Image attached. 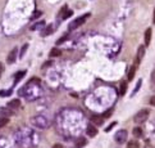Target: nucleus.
I'll return each instance as SVG.
<instances>
[{"instance_id":"393cba45","label":"nucleus","mask_w":155,"mask_h":148,"mask_svg":"<svg viewBox=\"0 0 155 148\" xmlns=\"http://www.w3.org/2000/svg\"><path fill=\"white\" fill-rule=\"evenodd\" d=\"M41 14H43V12H41V10H36L34 14H32L31 18H32V19H36V18H38V17L41 16Z\"/></svg>"},{"instance_id":"ddd939ff","label":"nucleus","mask_w":155,"mask_h":148,"mask_svg":"<svg viewBox=\"0 0 155 148\" xmlns=\"http://www.w3.org/2000/svg\"><path fill=\"white\" fill-rule=\"evenodd\" d=\"M60 54H62L60 49L54 48V49H51V50H50V53H49V57H50V58H55V57H59V55H60Z\"/></svg>"},{"instance_id":"c756f323","label":"nucleus","mask_w":155,"mask_h":148,"mask_svg":"<svg viewBox=\"0 0 155 148\" xmlns=\"http://www.w3.org/2000/svg\"><path fill=\"white\" fill-rule=\"evenodd\" d=\"M110 115H112V109H110V111H108V112H105V113H104L103 116H104V118H108V117L110 116Z\"/></svg>"},{"instance_id":"5701e85b","label":"nucleus","mask_w":155,"mask_h":148,"mask_svg":"<svg viewBox=\"0 0 155 148\" xmlns=\"http://www.w3.org/2000/svg\"><path fill=\"white\" fill-rule=\"evenodd\" d=\"M12 94V90H0V97H8Z\"/></svg>"},{"instance_id":"39448f33","label":"nucleus","mask_w":155,"mask_h":148,"mask_svg":"<svg viewBox=\"0 0 155 148\" xmlns=\"http://www.w3.org/2000/svg\"><path fill=\"white\" fill-rule=\"evenodd\" d=\"M17 53H18V49H17V48H14V49L10 50V53L8 54V58H7V62L9 64L14 63V61H16V58H17Z\"/></svg>"},{"instance_id":"f257e3e1","label":"nucleus","mask_w":155,"mask_h":148,"mask_svg":"<svg viewBox=\"0 0 155 148\" xmlns=\"http://www.w3.org/2000/svg\"><path fill=\"white\" fill-rule=\"evenodd\" d=\"M31 122H32V125H34L35 128H37V129H47L50 126L49 118L45 117V116H41V115L32 117Z\"/></svg>"},{"instance_id":"7c9ffc66","label":"nucleus","mask_w":155,"mask_h":148,"mask_svg":"<svg viewBox=\"0 0 155 148\" xmlns=\"http://www.w3.org/2000/svg\"><path fill=\"white\" fill-rule=\"evenodd\" d=\"M3 72H4V66H3V63H1V62H0V77H1Z\"/></svg>"},{"instance_id":"bb28decb","label":"nucleus","mask_w":155,"mask_h":148,"mask_svg":"<svg viewBox=\"0 0 155 148\" xmlns=\"http://www.w3.org/2000/svg\"><path fill=\"white\" fill-rule=\"evenodd\" d=\"M67 39H68V35H63V36H62L60 39H59L58 41H56V44H58V45H59V44H62V43H63V41H65Z\"/></svg>"},{"instance_id":"6e6552de","label":"nucleus","mask_w":155,"mask_h":148,"mask_svg":"<svg viewBox=\"0 0 155 148\" xmlns=\"http://www.w3.org/2000/svg\"><path fill=\"white\" fill-rule=\"evenodd\" d=\"M12 115H13V111H10L9 107H1V108H0V116L10 117Z\"/></svg>"},{"instance_id":"a211bd4d","label":"nucleus","mask_w":155,"mask_h":148,"mask_svg":"<svg viewBox=\"0 0 155 148\" xmlns=\"http://www.w3.org/2000/svg\"><path fill=\"white\" fill-rule=\"evenodd\" d=\"M127 148H140V144L137 140H130L127 143Z\"/></svg>"},{"instance_id":"7ed1b4c3","label":"nucleus","mask_w":155,"mask_h":148,"mask_svg":"<svg viewBox=\"0 0 155 148\" xmlns=\"http://www.w3.org/2000/svg\"><path fill=\"white\" fill-rule=\"evenodd\" d=\"M149 115H150L149 109H141V111H139V112H137V113L135 115V122H136V124H142V122H145V121L147 120Z\"/></svg>"},{"instance_id":"f8f14e48","label":"nucleus","mask_w":155,"mask_h":148,"mask_svg":"<svg viewBox=\"0 0 155 148\" xmlns=\"http://www.w3.org/2000/svg\"><path fill=\"white\" fill-rule=\"evenodd\" d=\"M19 106H21V102H19V99H13V100H10V102L8 103V107H9V108H13V109L18 108Z\"/></svg>"},{"instance_id":"f03ea898","label":"nucleus","mask_w":155,"mask_h":148,"mask_svg":"<svg viewBox=\"0 0 155 148\" xmlns=\"http://www.w3.org/2000/svg\"><path fill=\"white\" fill-rule=\"evenodd\" d=\"M90 17V13H86V14H83V16L81 17H78V18H76L73 21V22H71V25H69V30H74V28H77V27H80V26H82L83 23L86 22V19Z\"/></svg>"},{"instance_id":"0eeeda50","label":"nucleus","mask_w":155,"mask_h":148,"mask_svg":"<svg viewBox=\"0 0 155 148\" xmlns=\"http://www.w3.org/2000/svg\"><path fill=\"white\" fill-rule=\"evenodd\" d=\"M54 30H55V27H54V25H49V26H46L45 28L41 31V36H49V35H51L53 32H54Z\"/></svg>"},{"instance_id":"dca6fc26","label":"nucleus","mask_w":155,"mask_h":148,"mask_svg":"<svg viewBox=\"0 0 155 148\" xmlns=\"http://www.w3.org/2000/svg\"><path fill=\"white\" fill-rule=\"evenodd\" d=\"M43 27H45V22H44V21H40V22L32 25L31 26V30H32V31H35V30H40V28H43Z\"/></svg>"},{"instance_id":"f3484780","label":"nucleus","mask_w":155,"mask_h":148,"mask_svg":"<svg viewBox=\"0 0 155 148\" xmlns=\"http://www.w3.org/2000/svg\"><path fill=\"white\" fill-rule=\"evenodd\" d=\"M126 91H127V84H126V81H122L121 82V89H119V94H121V95H124Z\"/></svg>"},{"instance_id":"423d86ee","label":"nucleus","mask_w":155,"mask_h":148,"mask_svg":"<svg viewBox=\"0 0 155 148\" xmlns=\"http://www.w3.org/2000/svg\"><path fill=\"white\" fill-rule=\"evenodd\" d=\"M140 63V61L139 59H136V62H135V64H133L132 67L130 68V71H128V80H133V77H135V73H136V68H137V64Z\"/></svg>"},{"instance_id":"4be33fe9","label":"nucleus","mask_w":155,"mask_h":148,"mask_svg":"<svg viewBox=\"0 0 155 148\" xmlns=\"http://www.w3.org/2000/svg\"><path fill=\"white\" fill-rule=\"evenodd\" d=\"M141 84H142V81L141 80H139V82H137V85H136V88H135V90H133V93H132V97L135 95V94L137 93V91L140 90V88H141Z\"/></svg>"},{"instance_id":"2eb2a0df","label":"nucleus","mask_w":155,"mask_h":148,"mask_svg":"<svg viewBox=\"0 0 155 148\" xmlns=\"http://www.w3.org/2000/svg\"><path fill=\"white\" fill-rule=\"evenodd\" d=\"M144 55H145V46L141 45V46H139V50H137V59L141 61V59L144 58Z\"/></svg>"},{"instance_id":"b1692460","label":"nucleus","mask_w":155,"mask_h":148,"mask_svg":"<svg viewBox=\"0 0 155 148\" xmlns=\"http://www.w3.org/2000/svg\"><path fill=\"white\" fill-rule=\"evenodd\" d=\"M27 48H28V44H25V45L22 46V50H21V54H19V57L22 58L23 55H25V53L27 52Z\"/></svg>"},{"instance_id":"6ab92c4d","label":"nucleus","mask_w":155,"mask_h":148,"mask_svg":"<svg viewBox=\"0 0 155 148\" xmlns=\"http://www.w3.org/2000/svg\"><path fill=\"white\" fill-rule=\"evenodd\" d=\"M133 135L137 137V138L142 137V129L141 128H135V129H133Z\"/></svg>"},{"instance_id":"cd10ccee","label":"nucleus","mask_w":155,"mask_h":148,"mask_svg":"<svg viewBox=\"0 0 155 148\" xmlns=\"http://www.w3.org/2000/svg\"><path fill=\"white\" fill-rule=\"evenodd\" d=\"M151 85L155 86V70L153 71V73H151Z\"/></svg>"},{"instance_id":"473e14b6","label":"nucleus","mask_w":155,"mask_h":148,"mask_svg":"<svg viewBox=\"0 0 155 148\" xmlns=\"http://www.w3.org/2000/svg\"><path fill=\"white\" fill-rule=\"evenodd\" d=\"M53 148H63V146H62V144H54Z\"/></svg>"},{"instance_id":"1a4fd4ad","label":"nucleus","mask_w":155,"mask_h":148,"mask_svg":"<svg viewBox=\"0 0 155 148\" xmlns=\"http://www.w3.org/2000/svg\"><path fill=\"white\" fill-rule=\"evenodd\" d=\"M91 120H92V122L94 124H96V125H103V122H104V116L103 115H97V116H92L91 117Z\"/></svg>"},{"instance_id":"9b49d317","label":"nucleus","mask_w":155,"mask_h":148,"mask_svg":"<svg viewBox=\"0 0 155 148\" xmlns=\"http://www.w3.org/2000/svg\"><path fill=\"white\" fill-rule=\"evenodd\" d=\"M25 75H26V71H19V72H17L16 73V76H14V85L16 84H18V82L21 81V79L22 77H25Z\"/></svg>"},{"instance_id":"72a5a7b5","label":"nucleus","mask_w":155,"mask_h":148,"mask_svg":"<svg viewBox=\"0 0 155 148\" xmlns=\"http://www.w3.org/2000/svg\"><path fill=\"white\" fill-rule=\"evenodd\" d=\"M153 22L155 23V9H154V18H153Z\"/></svg>"},{"instance_id":"c85d7f7f","label":"nucleus","mask_w":155,"mask_h":148,"mask_svg":"<svg viewBox=\"0 0 155 148\" xmlns=\"http://www.w3.org/2000/svg\"><path fill=\"white\" fill-rule=\"evenodd\" d=\"M115 125H117V122H112V124H110V125L108 126V128H106V129H105V131H110V130H112L113 128H114V126H115Z\"/></svg>"},{"instance_id":"9d476101","label":"nucleus","mask_w":155,"mask_h":148,"mask_svg":"<svg viewBox=\"0 0 155 148\" xmlns=\"http://www.w3.org/2000/svg\"><path fill=\"white\" fill-rule=\"evenodd\" d=\"M97 134V130H96V126H94V125H88L87 126V135L88 137H95V135Z\"/></svg>"},{"instance_id":"2f4dec72","label":"nucleus","mask_w":155,"mask_h":148,"mask_svg":"<svg viewBox=\"0 0 155 148\" xmlns=\"http://www.w3.org/2000/svg\"><path fill=\"white\" fill-rule=\"evenodd\" d=\"M150 104H151V106H155V95L151 97V99H150Z\"/></svg>"},{"instance_id":"20e7f679","label":"nucleus","mask_w":155,"mask_h":148,"mask_svg":"<svg viewBox=\"0 0 155 148\" xmlns=\"http://www.w3.org/2000/svg\"><path fill=\"white\" fill-rule=\"evenodd\" d=\"M127 138H128V133H127V130H124V129L118 130V131H117V134L114 135L115 142H117V143H119V144H123V143H126Z\"/></svg>"},{"instance_id":"412c9836","label":"nucleus","mask_w":155,"mask_h":148,"mask_svg":"<svg viewBox=\"0 0 155 148\" xmlns=\"http://www.w3.org/2000/svg\"><path fill=\"white\" fill-rule=\"evenodd\" d=\"M85 144H86V139H85V138H80V139H78V140H77V142H76V146H77V147H78V148H81V147H83V146H85Z\"/></svg>"},{"instance_id":"a878e982","label":"nucleus","mask_w":155,"mask_h":148,"mask_svg":"<svg viewBox=\"0 0 155 148\" xmlns=\"http://www.w3.org/2000/svg\"><path fill=\"white\" fill-rule=\"evenodd\" d=\"M72 14H73V12H72V10H67V12H65V13L63 14V16H62V18L65 19V18H68V17H71Z\"/></svg>"},{"instance_id":"aec40b11","label":"nucleus","mask_w":155,"mask_h":148,"mask_svg":"<svg viewBox=\"0 0 155 148\" xmlns=\"http://www.w3.org/2000/svg\"><path fill=\"white\" fill-rule=\"evenodd\" d=\"M9 122V120H8V117H0V129L1 128H4L5 125H7V124Z\"/></svg>"},{"instance_id":"4468645a","label":"nucleus","mask_w":155,"mask_h":148,"mask_svg":"<svg viewBox=\"0 0 155 148\" xmlns=\"http://www.w3.org/2000/svg\"><path fill=\"white\" fill-rule=\"evenodd\" d=\"M151 28H147L145 31V44L146 45H149V44H150V41H151Z\"/></svg>"}]
</instances>
